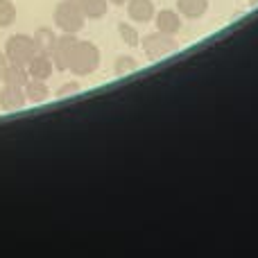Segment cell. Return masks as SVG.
I'll list each match as a JSON object with an SVG mask.
<instances>
[{"label":"cell","mask_w":258,"mask_h":258,"mask_svg":"<svg viewBox=\"0 0 258 258\" xmlns=\"http://www.w3.org/2000/svg\"><path fill=\"white\" fill-rule=\"evenodd\" d=\"M138 68V63H136V59L134 57H129V54H120V57L116 59V63H113V73H116L118 77H122V75H129V73H134Z\"/></svg>","instance_id":"cell-17"},{"label":"cell","mask_w":258,"mask_h":258,"mask_svg":"<svg viewBox=\"0 0 258 258\" xmlns=\"http://www.w3.org/2000/svg\"><path fill=\"white\" fill-rule=\"evenodd\" d=\"M7 63H9L7 54H5V50H0V82H3V75H5V71H7Z\"/></svg>","instance_id":"cell-19"},{"label":"cell","mask_w":258,"mask_h":258,"mask_svg":"<svg viewBox=\"0 0 258 258\" xmlns=\"http://www.w3.org/2000/svg\"><path fill=\"white\" fill-rule=\"evenodd\" d=\"M23 91H25L27 102H32V104H43L50 100V89H48V82L45 80H34V77H30L27 84L23 86Z\"/></svg>","instance_id":"cell-10"},{"label":"cell","mask_w":258,"mask_h":258,"mask_svg":"<svg viewBox=\"0 0 258 258\" xmlns=\"http://www.w3.org/2000/svg\"><path fill=\"white\" fill-rule=\"evenodd\" d=\"M100 68V48L93 41H80L75 48V54L71 59L68 71L75 77H89Z\"/></svg>","instance_id":"cell-2"},{"label":"cell","mask_w":258,"mask_h":258,"mask_svg":"<svg viewBox=\"0 0 258 258\" xmlns=\"http://www.w3.org/2000/svg\"><path fill=\"white\" fill-rule=\"evenodd\" d=\"M32 39H34L36 43V50L43 54H52V48L54 43H57V32H54V27H48V25H41L36 27V32L32 34Z\"/></svg>","instance_id":"cell-12"},{"label":"cell","mask_w":258,"mask_h":258,"mask_svg":"<svg viewBox=\"0 0 258 258\" xmlns=\"http://www.w3.org/2000/svg\"><path fill=\"white\" fill-rule=\"evenodd\" d=\"M177 9L181 18L188 21H200L206 12H209V0H177Z\"/></svg>","instance_id":"cell-11"},{"label":"cell","mask_w":258,"mask_h":258,"mask_svg":"<svg viewBox=\"0 0 258 258\" xmlns=\"http://www.w3.org/2000/svg\"><path fill=\"white\" fill-rule=\"evenodd\" d=\"M256 3H258V0H251V5H256Z\"/></svg>","instance_id":"cell-21"},{"label":"cell","mask_w":258,"mask_h":258,"mask_svg":"<svg viewBox=\"0 0 258 258\" xmlns=\"http://www.w3.org/2000/svg\"><path fill=\"white\" fill-rule=\"evenodd\" d=\"M18 18V9L14 5V0H0V30L12 27Z\"/></svg>","instance_id":"cell-16"},{"label":"cell","mask_w":258,"mask_h":258,"mask_svg":"<svg viewBox=\"0 0 258 258\" xmlns=\"http://www.w3.org/2000/svg\"><path fill=\"white\" fill-rule=\"evenodd\" d=\"M118 34H120L122 43L129 45V48H138V45H141V34H138V30L134 27L132 21L118 23Z\"/></svg>","instance_id":"cell-15"},{"label":"cell","mask_w":258,"mask_h":258,"mask_svg":"<svg viewBox=\"0 0 258 258\" xmlns=\"http://www.w3.org/2000/svg\"><path fill=\"white\" fill-rule=\"evenodd\" d=\"M27 102L25 91L23 86H14V84H3L0 89V109L3 111H18L23 109Z\"/></svg>","instance_id":"cell-7"},{"label":"cell","mask_w":258,"mask_h":258,"mask_svg":"<svg viewBox=\"0 0 258 258\" xmlns=\"http://www.w3.org/2000/svg\"><path fill=\"white\" fill-rule=\"evenodd\" d=\"M154 25L159 32H163V34H172L177 36L179 32H181V14L177 12V9H159L154 16Z\"/></svg>","instance_id":"cell-8"},{"label":"cell","mask_w":258,"mask_h":258,"mask_svg":"<svg viewBox=\"0 0 258 258\" xmlns=\"http://www.w3.org/2000/svg\"><path fill=\"white\" fill-rule=\"evenodd\" d=\"M82 7V14L91 21H100L109 12V0H77Z\"/></svg>","instance_id":"cell-14"},{"label":"cell","mask_w":258,"mask_h":258,"mask_svg":"<svg viewBox=\"0 0 258 258\" xmlns=\"http://www.w3.org/2000/svg\"><path fill=\"white\" fill-rule=\"evenodd\" d=\"M27 73H30V77H34V80H50L54 73L52 57L43 54V52H36L34 57L27 61Z\"/></svg>","instance_id":"cell-9"},{"label":"cell","mask_w":258,"mask_h":258,"mask_svg":"<svg viewBox=\"0 0 258 258\" xmlns=\"http://www.w3.org/2000/svg\"><path fill=\"white\" fill-rule=\"evenodd\" d=\"M36 52H39V50H36L34 39L27 34H12L5 41V54H7V59L12 63H23V66H27V61H30Z\"/></svg>","instance_id":"cell-4"},{"label":"cell","mask_w":258,"mask_h":258,"mask_svg":"<svg viewBox=\"0 0 258 258\" xmlns=\"http://www.w3.org/2000/svg\"><path fill=\"white\" fill-rule=\"evenodd\" d=\"M141 48L150 61H156V59L168 57V54H172L174 50H179V43L172 34H163V32L156 30V32H152V34L143 36Z\"/></svg>","instance_id":"cell-3"},{"label":"cell","mask_w":258,"mask_h":258,"mask_svg":"<svg viewBox=\"0 0 258 258\" xmlns=\"http://www.w3.org/2000/svg\"><path fill=\"white\" fill-rule=\"evenodd\" d=\"M27 80H30V73H27V66L23 63H7V71L3 75V84H14V86H25Z\"/></svg>","instance_id":"cell-13"},{"label":"cell","mask_w":258,"mask_h":258,"mask_svg":"<svg viewBox=\"0 0 258 258\" xmlns=\"http://www.w3.org/2000/svg\"><path fill=\"white\" fill-rule=\"evenodd\" d=\"M77 91H80V84H75V82H73V84H66V86H61V89L57 91V98H66V95L77 93Z\"/></svg>","instance_id":"cell-18"},{"label":"cell","mask_w":258,"mask_h":258,"mask_svg":"<svg viewBox=\"0 0 258 258\" xmlns=\"http://www.w3.org/2000/svg\"><path fill=\"white\" fill-rule=\"evenodd\" d=\"M109 3H111V5H118V7H120V5H127V0H109Z\"/></svg>","instance_id":"cell-20"},{"label":"cell","mask_w":258,"mask_h":258,"mask_svg":"<svg viewBox=\"0 0 258 258\" xmlns=\"http://www.w3.org/2000/svg\"><path fill=\"white\" fill-rule=\"evenodd\" d=\"M77 43H80V39H77V34H61L57 39V43H54L52 48V63H54V71H68L71 68V59L73 54H75V48Z\"/></svg>","instance_id":"cell-5"},{"label":"cell","mask_w":258,"mask_h":258,"mask_svg":"<svg viewBox=\"0 0 258 258\" xmlns=\"http://www.w3.org/2000/svg\"><path fill=\"white\" fill-rule=\"evenodd\" d=\"M52 21H54V27L61 30V34H77V32L84 30L86 16L82 14V7L77 0H61L54 7Z\"/></svg>","instance_id":"cell-1"},{"label":"cell","mask_w":258,"mask_h":258,"mask_svg":"<svg viewBox=\"0 0 258 258\" xmlns=\"http://www.w3.org/2000/svg\"><path fill=\"white\" fill-rule=\"evenodd\" d=\"M127 18L132 23H138V25H145V23L154 21L156 16V7L152 0H127Z\"/></svg>","instance_id":"cell-6"}]
</instances>
